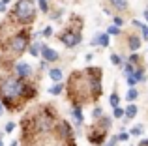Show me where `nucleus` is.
Here are the masks:
<instances>
[{
	"instance_id": "28",
	"label": "nucleus",
	"mask_w": 148,
	"mask_h": 146,
	"mask_svg": "<svg viewBox=\"0 0 148 146\" xmlns=\"http://www.w3.org/2000/svg\"><path fill=\"white\" fill-rule=\"evenodd\" d=\"M116 139H118V143H126V141L130 139V133H118Z\"/></svg>"
},
{
	"instance_id": "23",
	"label": "nucleus",
	"mask_w": 148,
	"mask_h": 146,
	"mask_svg": "<svg viewBox=\"0 0 148 146\" xmlns=\"http://www.w3.org/2000/svg\"><path fill=\"white\" fill-rule=\"evenodd\" d=\"M103 116V109L101 107H94V111H92V120H99V118Z\"/></svg>"
},
{
	"instance_id": "35",
	"label": "nucleus",
	"mask_w": 148,
	"mask_h": 146,
	"mask_svg": "<svg viewBox=\"0 0 148 146\" xmlns=\"http://www.w3.org/2000/svg\"><path fill=\"white\" fill-rule=\"evenodd\" d=\"M11 146H19V141H13V143H11Z\"/></svg>"
},
{
	"instance_id": "6",
	"label": "nucleus",
	"mask_w": 148,
	"mask_h": 146,
	"mask_svg": "<svg viewBox=\"0 0 148 146\" xmlns=\"http://www.w3.org/2000/svg\"><path fill=\"white\" fill-rule=\"evenodd\" d=\"M11 70H13L15 73V77H19V79H23V81H26V79H30L32 77V66L30 64H26V62H15L13 66H11Z\"/></svg>"
},
{
	"instance_id": "18",
	"label": "nucleus",
	"mask_w": 148,
	"mask_h": 146,
	"mask_svg": "<svg viewBox=\"0 0 148 146\" xmlns=\"http://www.w3.org/2000/svg\"><path fill=\"white\" fill-rule=\"evenodd\" d=\"M109 103H111L112 109H116V107H120V96L116 94V90L111 94V98H109Z\"/></svg>"
},
{
	"instance_id": "1",
	"label": "nucleus",
	"mask_w": 148,
	"mask_h": 146,
	"mask_svg": "<svg viewBox=\"0 0 148 146\" xmlns=\"http://www.w3.org/2000/svg\"><path fill=\"white\" fill-rule=\"evenodd\" d=\"M68 98L71 105L83 107L84 103H92L90 98V86H88V77L83 71H73L68 81Z\"/></svg>"
},
{
	"instance_id": "7",
	"label": "nucleus",
	"mask_w": 148,
	"mask_h": 146,
	"mask_svg": "<svg viewBox=\"0 0 148 146\" xmlns=\"http://www.w3.org/2000/svg\"><path fill=\"white\" fill-rule=\"evenodd\" d=\"M36 96H38V86L34 83H30V81H25V86H23V101L28 103Z\"/></svg>"
},
{
	"instance_id": "39",
	"label": "nucleus",
	"mask_w": 148,
	"mask_h": 146,
	"mask_svg": "<svg viewBox=\"0 0 148 146\" xmlns=\"http://www.w3.org/2000/svg\"><path fill=\"white\" fill-rule=\"evenodd\" d=\"M38 2H45V0H38Z\"/></svg>"
},
{
	"instance_id": "24",
	"label": "nucleus",
	"mask_w": 148,
	"mask_h": 146,
	"mask_svg": "<svg viewBox=\"0 0 148 146\" xmlns=\"http://www.w3.org/2000/svg\"><path fill=\"white\" fill-rule=\"evenodd\" d=\"M124 113L126 111L122 107H116V109H112V118H124Z\"/></svg>"
},
{
	"instance_id": "5",
	"label": "nucleus",
	"mask_w": 148,
	"mask_h": 146,
	"mask_svg": "<svg viewBox=\"0 0 148 146\" xmlns=\"http://www.w3.org/2000/svg\"><path fill=\"white\" fill-rule=\"evenodd\" d=\"M105 137H107V131H105V129H101V128H98L96 124H92L90 129H88V133H86L88 143H92V144H96V146H101V144H103L105 143Z\"/></svg>"
},
{
	"instance_id": "38",
	"label": "nucleus",
	"mask_w": 148,
	"mask_h": 146,
	"mask_svg": "<svg viewBox=\"0 0 148 146\" xmlns=\"http://www.w3.org/2000/svg\"><path fill=\"white\" fill-rule=\"evenodd\" d=\"M0 146H4V141L2 139H0Z\"/></svg>"
},
{
	"instance_id": "34",
	"label": "nucleus",
	"mask_w": 148,
	"mask_h": 146,
	"mask_svg": "<svg viewBox=\"0 0 148 146\" xmlns=\"http://www.w3.org/2000/svg\"><path fill=\"white\" fill-rule=\"evenodd\" d=\"M145 19H146V23H148V8L145 10Z\"/></svg>"
},
{
	"instance_id": "3",
	"label": "nucleus",
	"mask_w": 148,
	"mask_h": 146,
	"mask_svg": "<svg viewBox=\"0 0 148 146\" xmlns=\"http://www.w3.org/2000/svg\"><path fill=\"white\" fill-rule=\"evenodd\" d=\"M28 47H30V32L25 28V30H19L15 36H11L10 40L4 43L2 51H6L8 58H17V56H21Z\"/></svg>"
},
{
	"instance_id": "12",
	"label": "nucleus",
	"mask_w": 148,
	"mask_h": 146,
	"mask_svg": "<svg viewBox=\"0 0 148 146\" xmlns=\"http://www.w3.org/2000/svg\"><path fill=\"white\" fill-rule=\"evenodd\" d=\"M107 2H109V6H111L116 13L127 11V0H107ZM111 8H109V10H111Z\"/></svg>"
},
{
	"instance_id": "16",
	"label": "nucleus",
	"mask_w": 148,
	"mask_h": 146,
	"mask_svg": "<svg viewBox=\"0 0 148 146\" xmlns=\"http://www.w3.org/2000/svg\"><path fill=\"white\" fill-rule=\"evenodd\" d=\"M49 79L53 81L54 84H56V83H62V79H64V73H62L60 68H51V70H49Z\"/></svg>"
},
{
	"instance_id": "10",
	"label": "nucleus",
	"mask_w": 148,
	"mask_h": 146,
	"mask_svg": "<svg viewBox=\"0 0 148 146\" xmlns=\"http://www.w3.org/2000/svg\"><path fill=\"white\" fill-rule=\"evenodd\" d=\"M139 47H141V38L137 36V34H127V49H130L131 53H137Z\"/></svg>"
},
{
	"instance_id": "13",
	"label": "nucleus",
	"mask_w": 148,
	"mask_h": 146,
	"mask_svg": "<svg viewBox=\"0 0 148 146\" xmlns=\"http://www.w3.org/2000/svg\"><path fill=\"white\" fill-rule=\"evenodd\" d=\"M124 111H126V113H124V120H126V122H130V120H133V118L137 116V113H139V107L135 105V103H130V105H127Z\"/></svg>"
},
{
	"instance_id": "11",
	"label": "nucleus",
	"mask_w": 148,
	"mask_h": 146,
	"mask_svg": "<svg viewBox=\"0 0 148 146\" xmlns=\"http://www.w3.org/2000/svg\"><path fill=\"white\" fill-rule=\"evenodd\" d=\"M84 73H86V77L92 79V81H101V77H103V70L98 68V66H88L86 70H84Z\"/></svg>"
},
{
	"instance_id": "15",
	"label": "nucleus",
	"mask_w": 148,
	"mask_h": 146,
	"mask_svg": "<svg viewBox=\"0 0 148 146\" xmlns=\"http://www.w3.org/2000/svg\"><path fill=\"white\" fill-rule=\"evenodd\" d=\"M92 45H101V47H109V34H107V32L96 34V38L92 40Z\"/></svg>"
},
{
	"instance_id": "17",
	"label": "nucleus",
	"mask_w": 148,
	"mask_h": 146,
	"mask_svg": "<svg viewBox=\"0 0 148 146\" xmlns=\"http://www.w3.org/2000/svg\"><path fill=\"white\" fill-rule=\"evenodd\" d=\"M62 92H64V84L62 83H56L49 88V94H53V96H58V94H62Z\"/></svg>"
},
{
	"instance_id": "27",
	"label": "nucleus",
	"mask_w": 148,
	"mask_h": 146,
	"mask_svg": "<svg viewBox=\"0 0 148 146\" xmlns=\"http://www.w3.org/2000/svg\"><path fill=\"white\" fill-rule=\"evenodd\" d=\"M41 36H43V38H51V36H53V26H45L43 32H41Z\"/></svg>"
},
{
	"instance_id": "21",
	"label": "nucleus",
	"mask_w": 148,
	"mask_h": 146,
	"mask_svg": "<svg viewBox=\"0 0 148 146\" xmlns=\"http://www.w3.org/2000/svg\"><path fill=\"white\" fill-rule=\"evenodd\" d=\"M111 62L114 64V66H120V68L124 66V62H122V56H120V55H116V53H112V55H111Z\"/></svg>"
},
{
	"instance_id": "33",
	"label": "nucleus",
	"mask_w": 148,
	"mask_h": 146,
	"mask_svg": "<svg viewBox=\"0 0 148 146\" xmlns=\"http://www.w3.org/2000/svg\"><path fill=\"white\" fill-rule=\"evenodd\" d=\"M4 114V105H2V101H0V116Z\"/></svg>"
},
{
	"instance_id": "19",
	"label": "nucleus",
	"mask_w": 148,
	"mask_h": 146,
	"mask_svg": "<svg viewBox=\"0 0 148 146\" xmlns=\"http://www.w3.org/2000/svg\"><path fill=\"white\" fill-rule=\"evenodd\" d=\"M28 53L32 56H40V53H41V43H32L28 47Z\"/></svg>"
},
{
	"instance_id": "37",
	"label": "nucleus",
	"mask_w": 148,
	"mask_h": 146,
	"mask_svg": "<svg viewBox=\"0 0 148 146\" xmlns=\"http://www.w3.org/2000/svg\"><path fill=\"white\" fill-rule=\"evenodd\" d=\"M0 2H2V4H4V6H6V4H8V2H10V0H0Z\"/></svg>"
},
{
	"instance_id": "9",
	"label": "nucleus",
	"mask_w": 148,
	"mask_h": 146,
	"mask_svg": "<svg viewBox=\"0 0 148 146\" xmlns=\"http://www.w3.org/2000/svg\"><path fill=\"white\" fill-rule=\"evenodd\" d=\"M41 58L45 60V62L47 64H51V62H56L58 58H60V56H58V53L54 51V49H51L49 45H45V43H41Z\"/></svg>"
},
{
	"instance_id": "29",
	"label": "nucleus",
	"mask_w": 148,
	"mask_h": 146,
	"mask_svg": "<svg viewBox=\"0 0 148 146\" xmlns=\"http://www.w3.org/2000/svg\"><path fill=\"white\" fill-rule=\"evenodd\" d=\"M15 128H17V124H15V122H8V124H6V129H4V131H6V133H11Z\"/></svg>"
},
{
	"instance_id": "32",
	"label": "nucleus",
	"mask_w": 148,
	"mask_h": 146,
	"mask_svg": "<svg viewBox=\"0 0 148 146\" xmlns=\"http://www.w3.org/2000/svg\"><path fill=\"white\" fill-rule=\"evenodd\" d=\"M116 143H118V139H116V137H112V139L109 141V143L105 144V146H116Z\"/></svg>"
},
{
	"instance_id": "22",
	"label": "nucleus",
	"mask_w": 148,
	"mask_h": 146,
	"mask_svg": "<svg viewBox=\"0 0 148 146\" xmlns=\"http://www.w3.org/2000/svg\"><path fill=\"white\" fill-rule=\"evenodd\" d=\"M137 96H139V92L135 90V88H130V90H127V96H126V99L127 101H135V99H137Z\"/></svg>"
},
{
	"instance_id": "4",
	"label": "nucleus",
	"mask_w": 148,
	"mask_h": 146,
	"mask_svg": "<svg viewBox=\"0 0 148 146\" xmlns=\"http://www.w3.org/2000/svg\"><path fill=\"white\" fill-rule=\"evenodd\" d=\"M54 133H56V137L66 144L73 141V129H71V124H68V122H56Z\"/></svg>"
},
{
	"instance_id": "30",
	"label": "nucleus",
	"mask_w": 148,
	"mask_h": 146,
	"mask_svg": "<svg viewBox=\"0 0 148 146\" xmlns=\"http://www.w3.org/2000/svg\"><path fill=\"white\" fill-rule=\"evenodd\" d=\"M143 133V126H137V128H133L130 131V135H133V137H137V135H141Z\"/></svg>"
},
{
	"instance_id": "25",
	"label": "nucleus",
	"mask_w": 148,
	"mask_h": 146,
	"mask_svg": "<svg viewBox=\"0 0 148 146\" xmlns=\"http://www.w3.org/2000/svg\"><path fill=\"white\" fill-rule=\"evenodd\" d=\"M112 25H114V26H118V28H120V26L124 25V19L120 17V15H114V17H112Z\"/></svg>"
},
{
	"instance_id": "26",
	"label": "nucleus",
	"mask_w": 148,
	"mask_h": 146,
	"mask_svg": "<svg viewBox=\"0 0 148 146\" xmlns=\"http://www.w3.org/2000/svg\"><path fill=\"white\" fill-rule=\"evenodd\" d=\"M141 40H146L148 41V26L146 25L141 26Z\"/></svg>"
},
{
	"instance_id": "2",
	"label": "nucleus",
	"mask_w": 148,
	"mask_h": 146,
	"mask_svg": "<svg viewBox=\"0 0 148 146\" xmlns=\"http://www.w3.org/2000/svg\"><path fill=\"white\" fill-rule=\"evenodd\" d=\"M10 17L13 23H19L23 26L32 25L36 21V4H34V0H17Z\"/></svg>"
},
{
	"instance_id": "8",
	"label": "nucleus",
	"mask_w": 148,
	"mask_h": 146,
	"mask_svg": "<svg viewBox=\"0 0 148 146\" xmlns=\"http://www.w3.org/2000/svg\"><path fill=\"white\" fill-rule=\"evenodd\" d=\"M88 86H90L92 103H96V101L101 98V94H103V84H101V81H92V79H88Z\"/></svg>"
},
{
	"instance_id": "36",
	"label": "nucleus",
	"mask_w": 148,
	"mask_h": 146,
	"mask_svg": "<svg viewBox=\"0 0 148 146\" xmlns=\"http://www.w3.org/2000/svg\"><path fill=\"white\" fill-rule=\"evenodd\" d=\"M4 47V40H2V38H0V49H2Z\"/></svg>"
},
{
	"instance_id": "31",
	"label": "nucleus",
	"mask_w": 148,
	"mask_h": 146,
	"mask_svg": "<svg viewBox=\"0 0 148 146\" xmlns=\"http://www.w3.org/2000/svg\"><path fill=\"white\" fill-rule=\"evenodd\" d=\"M40 4V10L43 11V13H49V4H47V0H45V2H38Z\"/></svg>"
},
{
	"instance_id": "20",
	"label": "nucleus",
	"mask_w": 148,
	"mask_h": 146,
	"mask_svg": "<svg viewBox=\"0 0 148 146\" xmlns=\"http://www.w3.org/2000/svg\"><path fill=\"white\" fill-rule=\"evenodd\" d=\"M107 34H109V36H122V30H120L118 26L111 25V26H109V28H107Z\"/></svg>"
},
{
	"instance_id": "14",
	"label": "nucleus",
	"mask_w": 148,
	"mask_h": 146,
	"mask_svg": "<svg viewBox=\"0 0 148 146\" xmlns=\"http://www.w3.org/2000/svg\"><path fill=\"white\" fill-rule=\"evenodd\" d=\"M71 116H73V120H75V126H83V122H84V118H83V107L73 105L71 107Z\"/></svg>"
}]
</instances>
